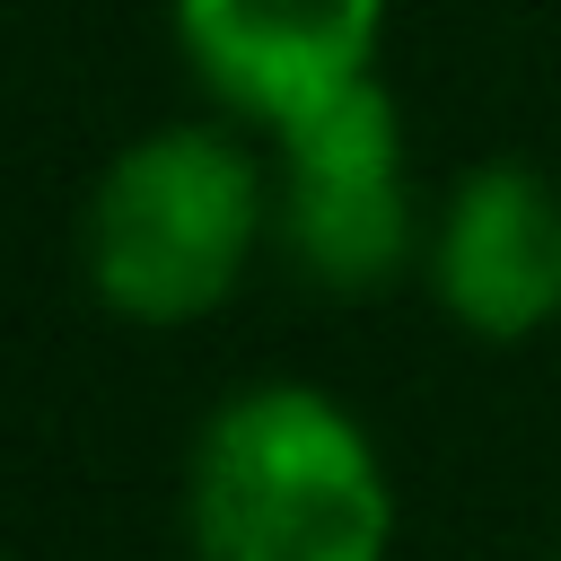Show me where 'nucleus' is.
Wrapping results in <instances>:
<instances>
[{
  "instance_id": "4",
  "label": "nucleus",
  "mask_w": 561,
  "mask_h": 561,
  "mask_svg": "<svg viewBox=\"0 0 561 561\" xmlns=\"http://www.w3.org/2000/svg\"><path fill=\"white\" fill-rule=\"evenodd\" d=\"M430 298L473 342H535L561 324V184L535 158H473L421 245Z\"/></svg>"
},
{
  "instance_id": "1",
  "label": "nucleus",
  "mask_w": 561,
  "mask_h": 561,
  "mask_svg": "<svg viewBox=\"0 0 561 561\" xmlns=\"http://www.w3.org/2000/svg\"><path fill=\"white\" fill-rule=\"evenodd\" d=\"M184 535L193 561H386V447L316 377H245L184 447Z\"/></svg>"
},
{
  "instance_id": "7",
  "label": "nucleus",
  "mask_w": 561,
  "mask_h": 561,
  "mask_svg": "<svg viewBox=\"0 0 561 561\" xmlns=\"http://www.w3.org/2000/svg\"><path fill=\"white\" fill-rule=\"evenodd\" d=\"M0 561H9V552H0Z\"/></svg>"
},
{
  "instance_id": "2",
  "label": "nucleus",
  "mask_w": 561,
  "mask_h": 561,
  "mask_svg": "<svg viewBox=\"0 0 561 561\" xmlns=\"http://www.w3.org/2000/svg\"><path fill=\"white\" fill-rule=\"evenodd\" d=\"M272 237V158L237 123H158L123 140L79 210V263L105 316L184 333L237 298Z\"/></svg>"
},
{
  "instance_id": "5",
  "label": "nucleus",
  "mask_w": 561,
  "mask_h": 561,
  "mask_svg": "<svg viewBox=\"0 0 561 561\" xmlns=\"http://www.w3.org/2000/svg\"><path fill=\"white\" fill-rule=\"evenodd\" d=\"M175 53L228 123L280 131L351 79H377L386 0H167Z\"/></svg>"
},
{
  "instance_id": "3",
  "label": "nucleus",
  "mask_w": 561,
  "mask_h": 561,
  "mask_svg": "<svg viewBox=\"0 0 561 561\" xmlns=\"http://www.w3.org/2000/svg\"><path fill=\"white\" fill-rule=\"evenodd\" d=\"M263 158H272V237L316 289L377 298L421 263L430 228L412 193V123L386 79H351L324 105L289 114L280 131H263Z\"/></svg>"
},
{
  "instance_id": "6",
  "label": "nucleus",
  "mask_w": 561,
  "mask_h": 561,
  "mask_svg": "<svg viewBox=\"0 0 561 561\" xmlns=\"http://www.w3.org/2000/svg\"><path fill=\"white\" fill-rule=\"evenodd\" d=\"M552 561H561V552H552Z\"/></svg>"
}]
</instances>
